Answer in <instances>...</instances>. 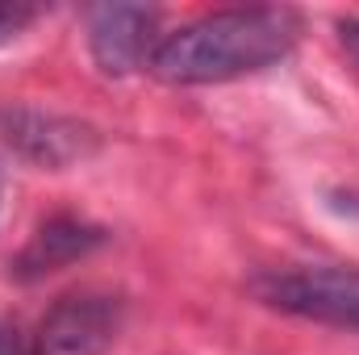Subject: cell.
I'll return each mask as SVG.
<instances>
[{
    "instance_id": "4",
    "label": "cell",
    "mask_w": 359,
    "mask_h": 355,
    "mask_svg": "<svg viewBox=\"0 0 359 355\" xmlns=\"http://www.w3.org/2000/svg\"><path fill=\"white\" fill-rule=\"evenodd\" d=\"M159 8L147 4H96L88 8V51L104 76H134L151 67L159 51Z\"/></svg>"
},
{
    "instance_id": "3",
    "label": "cell",
    "mask_w": 359,
    "mask_h": 355,
    "mask_svg": "<svg viewBox=\"0 0 359 355\" xmlns=\"http://www.w3.org/2000/svg\"><path fill=\"white\" fill-rule=\"evenodd\" d=\"M121 330V301L109 293H67L59 297L34 339V355H104Z\"/></svg>"
},
{
    "instance_id": "7",
    "label": "cell",
    "mask_w": 359,
    "mask_h": 355,
    "mask_svg": "<svg viewBox=\"0 0 359 355\" xmlns=\"http://www.w3.org/2000/svg\"><path fill=\"white\" fill-rule=\"evenodd\" d=\"M38 13L42 8H34V4H8V0H0V46L13 42L17 34H25L38 21Z\"/></svg>"
},
{
    "instance_id": "9",
    "label": "cell",
    "mask_w": 359,
    "mask_h": 355,
    "mask_svg": "<svg viewBox=\"0 0 359 355\" xmlns=\"http://www.w3.org/2000/svg\"><path fill=\"white\" fill-rule=\"evenodd\" d=\"M0 188H4V172H0Z\"/></svg>"
},
{
    "instance_id": "1",
    "label": "cell",
    "mask_w": 359,
    "mask_h": 355,
    "mask_svg": "<svg viewBox=\"0 0 359 355\" xmlns=\"http://www.w3.org/2000/svg\"><path fill=\"white\" fill-rule=\"evenodd\" d=\"M301 38V13L284 4L217 8L168 34L151 59L163 84H230L280 63Z\"/></svg>"
},
{
    "instance_id": "2",
    "label": "cell",
    "mask_w": 359,
    "mask_h": 355,
    "mask_svg": "<svg viewBox=\"0 0 359 355\" xmlns=\"http://www.w3.org/2000/svg\"><path fill=\"white\" fill-rule=\"evenodd\" d=\"M251 293L292 318H309L322 326L359 330V267L343 264H301L271 267L251 280Z\"/></svg>"
},
{
    "instance_id": "5",
    "label": "cell",
    "mask_w": 359,
    "mask_h": 355,
    "mask_svg": "<svg viewBox=\"0 0 359 355\" xmlns=\"http://www.w3.org/2000/svg\"><path fill=\"white\" fill-rule=\"evenodd\" d=\"M4 134L21 155L46 168H63L92 151V130L63 117H42V113H4Z\"/></svg>"
},
{
    "instance_id": "8",
    "label": "cell",
    "mask_w": 359,
    "mask_h": 355,
    "mask_svg": "<svg viewBox=\"0 0 359 355\" xmlns=\"http://www.w3.org/2000/svg\"><path fill=\"white\" fill-rule=\"evenodd\" d=\"M0 355H17V335L0 322Z\"/></svg>"
},
{
    "instance_id": "6",
    "label": "cell",
    "mask_w": 359,
    "mask_h": 355,
    "mask_svg": "<svg viewBox=\"0 0 359 355\" xmlns=\"http://www.w3.org/2000/svg\"><path fill=\"white\" fill-rule=\"evenodd\" d=\"M100 243H104V234H100L96 226L80 222V217H55V222H46V226L29 239V247L17 255L13 272H17L21 280H38V276H46V272H59V267L84 260V255L96 251Z\"/></svg>"
}]
</instances>
